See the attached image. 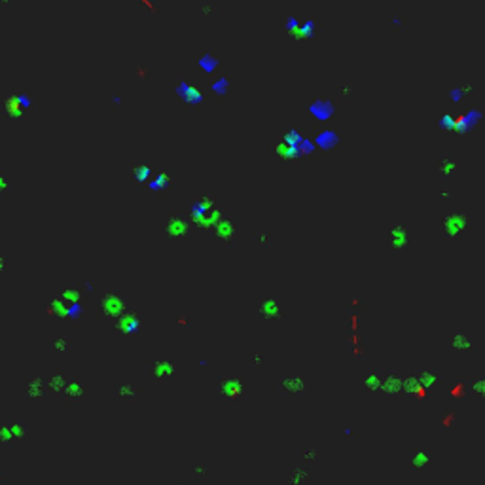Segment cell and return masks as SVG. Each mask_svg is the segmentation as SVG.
Listing matches in <instances>:
<instances>
[{
    "mask_svg": "<svg viewBox=\"0 0 485 485\" xmlns=\"http://www.w3.org/2000/svg\"><path fill=\"white\" fill-rule=\"evenodd\" d=\"M133 178L137 182H146V180L152 178V169L148 165H137L135 171H133Z\"/></svg>",
    "mask_w": 485,
    "mask_h": 485,
    "instance_id": "obj_14",
    "label": "cell"
},
{
    "mask_svg": "<svg viewBox=\"0 0 485 485\" xmlns=\"http://www.w3.org/2000/svg\"><path fill=\"white\" fill-rule=\"evenodd\" d=\"M468 93V87H455L449 91V97H451V101H463V97Z\"/></svg>",
    "mask_w": 485,
    "mask_h": 485,
    "instance_id": "obj_18",
    "label": "cell"
},
{
    "mask_svg": "<svg viewBox=\"0 0 485 485\" xmlns=\"http://www.w3.org/2000/svg\"><path fill=\"white\" fill-rule=\"evenodd\" d=\"M188 233V220L182 218V216H172L169 222H167V235L172 237V239H178V237H184Z\"/></svg>",
    "mask_w": 485,
    "mask_h": 485,
    "instance_id": "obj_3",
    "label": "cell"
},
{
    "mask_svg": "<svg viewBox=\"0 0 485 485\" xmlns=\"http://www.w3.org/2000/svg\"><path fill=\"white\" fill-rule=\"evenodd\" d=\"M392 23H394V25H396V27H400V25H402V23H400V19H398V17H392Z\"/></svg>",
    "mask_w": 485,
    "mask_h": 485,
    "instance_id": "obj_20",
    "label": "cell"
},
{
    "mask_svg": "<svg viewBox=\"0 0 485 485\" xmlns=\"http://www.w3.org/2000/svg\"><path fill=\"white\" fill-rule=\"evenodd\" d=\"M275 152H277V156H281L282 159H297V157H299V148L288 146V144H284L282 141L275 146Z\"/></svg>",
    "mask_w": 485,
    "mask_h": 485,
    "instance_id": "obj_10",
    "label": "cell"
},
{
    "mask_svg": "<svg viewBox=\"0 0 485 485\" xmlns=\"http://www.w3.org/2000/svg\"><path fill=\"white\" fill-rule=\"evenodd\" d=\"M282 142H284V144H288V146L299 148V144L303 142V137L297 133L296 129H288V131L284 133V137H282Z\"/></svg>",
    "mask_w": 485,
    "mask_h": 485,
    "instance_id": "obj_12",
    "label": "cell"
},
{
    "mask_svg": "<svg viewBox=\"0 0 485 485\" xmlns=\"http://www.w3.org/2000/svg\"><path fill=\"white\" fill-rule=\"evenodd\" d=\"M337 144V135L334 131H322L316 139V144L315 146H320V148H334Z\"/></svg>",
    "mask_w": 485,
    "mask_h": 485,
    "instance_id": "obj_11",
    "label": "cell"
},
{
    "mask_svg": "<svg viewBox=\"0 0 485 485\" xmlns=\"http://www.w3.org/2000/svg\"><path fill=\"white\" fill-rule=\"evenodd\" d=\"M169 184H171V174L169 172H159L154 178H150L148 186H150L152 191H163V190L169 188Z\"/></svg>",
    "mask_w": 485,
    "mask_h": 485,
    "instance_id": "obj_9",
    "label": "cell"
},
{
    "mask_svg": "<svg viewBox=\"0 0 485 485\" xmlns=\"http://www.w3.org/2000/svg\"><path fill=\"white\" fill-rule=\"evenodd\" d=\"M176 93H178V97H180L184 103H188V105H199V103L203 101V93H201L197 87L190 85L188 82H180L178 87H176Z\"/></svg>",
    "mask_w": 485,
    "mask_h": 485,
    "instance_id": "obj_1",
    "label": "cell"
},
{
    "mask_svg": "<svg viewBox=\"0 0 485 485\" xmlns=\"http://www.w3.org/2000/svg\"><path fill=\"white\" fill-rule=\"evenodd\" d=\"M332 112H334V106H332V103L328 101H315L313 106H311V114H313L315 118H318V120H326L332 116Z\"/></svg>",
    "mask_w": 485,
    "mask_h": 485,
    "instance_id": "obj_6",
    "label": "cell"
},
{
    "mask_svg": "<svg viewBox=\"0 0 485 485\" xmlns=\"http://www.w3.org/2000/svg\"><path fill=\"white\" fill-rule=\"evenodd\" d=\"M443 228H445V233L449 237H457L466 228V218L463 214H449L443 220Z\"/></svg>",
    "mask_w": 485,
    "mask_h": 485,
    "instance_id": "obj_2",
    "label": "cell"
},
{
    "mask_svg": "<svg viewBox=\"0 0 485 485\" xmlns=\"http://www.w3.org/2000/svg\"><path fill=\"white\" fill-rule=\"evenodd\" d=\"M228 89H230V82L226 78H220V80H216V84H212V91L216 95L228 93Z\"/></svg>",
    "mask_w": 485,
    "mask_h": 485,
    "instance_id": "obj_17",
    "label": "cell"
},
{
    "mask_svg": "<svg viewBox=\"0 0 485 485\" xmlns=\"http://www.w3.org/2000/svg\"><path fill=\"white\" fill-rule=\"evenodd\" d=\"M391 243H392V249H402V247H406L407 243V233H406V228L404 226H394L391 230Z\"/></svg>",
    "mask_w": 485,
    "mask_h": 485,
    "instance_id": "obj_7",
    "label": "cell"
},
{
    "mask_svg": "<svg viewBox=\"0 0 485 485\" xmlns=\"http://www.w3.org/2000/svg\"><path fill=\"white\" fill-rule=\"evenodd\" d=\"M315 29H316L315 23L309 19V21H301L299 27H297L294 32H290V34H292L296 40H309V38L315 34Z\"/></svg>",
    "mask_w": 485,
    "mask_h": 485,
    "instance_id": "obj_8",
    "label": "cell"
},
{
    "mask_svg": "<svg viewBox=\"0 0 485 485\" xmlns=\"http://www.w3.org/2000/svg\"><path fill=\"white\" fill-rule=\"evenodd\" d=\"M455 169H457V163L451 161L449 157H445V159L442 161V165H440V172H442L445 178H447V176H451V172H453Z\"/></svg>",
    "mask_w": 485,
    "mask_h": 485,
    "instance_id": "obj_15",
    "label": "cell"
},
{
    "mask_svg": "<svg viewBox=\"0 0 485 485\" xmlns=\"http://www.w3.org/2000/svg\"><path fill=\"white\" fill-rule=\"evenodd\" d=\"M214 232H216V237L218 239H224V241H230L232 237H233V232H235V228H233V222L230 218H224L220 220L218 224L214 226Z\"/></svg>",
    "mask_w": 485,
    "mask_h": 485,
    "instance_id": "obj_5",
    "label": "cell"
},
{
    "mask_svg": "<svg viewBox=\"0 0 485 485\" xmlns=\"http://www.w3.org/2000/svg\"><path fill=\"white\" fill-rule=\"evenodd\" d=\"M23 432H25V428L19 424V422H14V424H4L2 428H0V442H12V440L16 438H21L23 436Z\"/></svg>",
    "mask_w": 485,
    "mask_h": 485,
    "instance_id": "obj_4",
    "label": "cell"
},
{
    "mask_svg": "<svg viewBox=\"0 0 485 485\" xmlns=\"http://www.w3.org/2000/svg\"><path fill=\"white\" fill-rule=\"evenodd\" d=\"M438 126L443 129V131H455V118L451 114H443L442 118H440Z\"/></svg>",
    "mask_w": 485,
    "mask_h": 485,
    "instance_id": "obj_16",
    "label": "cell"
},
{
    "mask_svg": "<svg viewBox=\"0 0 485 485\" xmlns=\"http://www.w3.org/2000/svg\"><path fill=\"white\" fill-rule=\"evenodd\" d=\"M299 23H301V21H299L297 17H288V19H286V31L294 32L297 27H299Z\"/></svg>",
    "mask_w": 485,
    "mask_h": 485,
    "instance_id": "obj_19",
    "label": "cell"
},
{
    "mask_svg": "<svg viewBox=\"0 0 485 485\" xmlns=\"http://www.w3.org/2000/svg\"><path fill=\"white\" fill-rule=\"evenodd\" d=\"M197 64L203 68L205 72H212V70L218 66V59H216L214 55H211V53H205L203 57L197 61Z\"/></svg>",
    "mask_w": 485,
    "mask_h": 485,
    "instance_id": "obj_13",
    "label": "cell"
}]
</instances>
